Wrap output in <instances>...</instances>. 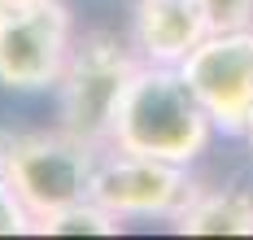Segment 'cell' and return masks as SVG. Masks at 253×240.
<instances>
[{"label": "cell", "mask_w": 253, "mask_h": 240, "mask_svg": "<svg viewBox=\"0 0 253 240\" xmlns=\"http://www.w3.org/2000/svg\"><path fill=\"white\" fill-rule=\"evenodd\" d=\"M210 140H214V122L201 109L197 92L188 87V79L179 75V66L140 61L123 105L114 114L109 149L192 166L210 149Z\"/></svg>", "instance_id": "6da1fadb"}, {"label": "cell", "mask_w": 253, "mask_h": 240, "mask_svg": "<svg viewBox=\"0 0 253 240\" xmlns=\"http://www.w3.org/2000/svg\"><path fill=\"white\" fill-rule=\"evenodd\" d=\"M101 149L105 144H92L66 127L18 131V135H0V170L13 184V192L22 197L31 218H48V214L92 197Z\"/></svg>", "instance_id": "7a4b0ae2"}, {"label": "cell", "mask_w": 253, "mask_h": 240, "mask_svg": "<svg viewBox=\"0 0 253 240\" xmlns=\"http://www.w3.org/2000/svg\"><path fill=\"white\" fill-rule=\"evenodd\" d=\"M135 70H140V57L118 35L92 31V35L75 40L70 61H66L61 79H57L61 127L83 135V140H92V144H109L114 114L123 105Z\"/></svg>", "instance_id": "3957f363"}, {"label": "cell", "mask_w": 253, "mask_h": 240, "mask_svg": "<svg viewBox=\"0 0 253 240\" xmlns=\"http://www.w3.org/2000/svg\"><path fill=\"white\" fill-rule=\"evenodd\" d=\"M75 40V13L66 9V0L0 9V87L9 92L57 87Z\"/></svg>", "instance_id": "277c9868"}, {"label": "cell", "mask_w": 253, "mask_h": 240, "mask_svg": "<svg viewBox=\"0 0 253 240\" xmlns=\"http://www.w3.org/2000/svg\"><path fill=\"white\" fill-rule=\"evenodd\" d=\"M179 75L197 92L214 131L245 135V122L253 114V27L210 31L183 57Z\"/></svg>", "instance_id": "5b68a950"}, {"label": "cell", "mask_w": 253, "mask_h": 240, "mask_svg": "<svg viewBox=\"0 0 253 240\" xmlns=\"http://www.w3.org/2000/svg\"><path fill=\"white\" fill-rule=\"evenodd\" d=\"M188 166L144 153H123V149H101L96 179H92V201H101L114 218H175L183 201L192 197Z\"/></svg>", "instance_id": "8992f818"}, {"label": "cell", "mask_w": 253, "mask_h": 240, "mask_svg": "<svg viewBox=\"0 0 253 240\" xmlns=\"http://www.w3.org/2000/svg\"><path fill=\"white\" fill-rule=\"evenodd\" d=\"M210 31L201 0H135L131 9V48L149 66H183Z\"/></svg>", "instance_id": "52a82bcc"}, {"label": "cell", "mask_w": 253, "mask_h": 240, "mask_svg": "<svg viewBox=\"0 0 253 240\" xmlns=\"http://www.w3.org/2000/svg\"><path fill=\"white\" fill-rule=\"evenodd\" d=\"M179 236H253V197L236 188H192L170 218Z\"/></svg>", "instance_id": "ba28073f"}, {"label": "cell", "mask_w": 253, "mask_h": 240, "mask_svg": "<svg viewBox=\"0 0 253 240\" xmlns=\"http://www.w3.org/2000/svg\"><path fill=\"white\" fill-rule=\"evenodd\" d=\"M31 232H40V236H118L123 232V218H114L101 201L83 197V201L48 214V218H35Z\"/></svg>", "instance_id": "9c48e42d"}, {"label": "cell", "mask_w": 253, "mask_h": 240, "mask_svg": "<svg viewBox=\"0 0 253 240\" xmlns=\"http://www.w3.org/2000/svg\"><path fill=\"white\" fill-rule=\"evenodd\" d=\"M31 227H35L31 210L22 205V197L13 192V184H9L4 170H0V236H26Z\"/></svg>", "instance_id": "30bf717a"}, {"label": "cell", "mask_w": 253, "mask_h": 240, "mask_svg": "<svg viewBox=\"0 0 253 240\" xmlns=\"http://www.w3.org/2000/svg\"><path fill=\"white\" fill-rule=\"evenodd\" d=\"M245 140H249V149H253V114H249V122H245Z\"/></svg>", "instance_id": "8fae6325"}, {"label": "cell", "mask_w": 253, "mask_h": 240, "mask_svg": "<svg viewBox=\"0 0 253 240\" xmlns=\"http://www.w3.org/2000/svg\"><path fill=\"white\" fill-rule=\"evenodd\" d=\"M13 4H35V0H0V9H13Z\"/></svg>", "instance_id": "7c38bea8"}]
</instances>
